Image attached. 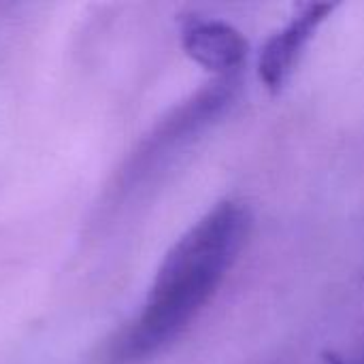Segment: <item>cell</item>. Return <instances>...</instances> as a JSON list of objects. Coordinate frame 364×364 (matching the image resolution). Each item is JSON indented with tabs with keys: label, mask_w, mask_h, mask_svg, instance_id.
I'll use <instances>...</instances> for the list:
<instances>
[{
	"label": "cell",
	"mask_w": 364,
	"mask_h": 364,
	"mask_svg": "<svg viewBox=\"0 0 364 364\" xmlns=\"http://www.w3.org/2000/svg\"><path fill=\"white\" fill-rule=\"evenodd\" d=\"M250 230V213L228 200L200 218L166 254L139 316L113 341V363L145 360L173 343L215 294Z\"/></svg>",
	"instance_id": "6da1fadb"
},
{
	"label": "cell",
	"mask_w": 364,
	"mask_h": 364,
	"mask_svg": "<svg viewBox=\"0 0 364 364\" xmlns=\"http://www.w3.org/2000/svg\"><path fill=\"white\" fill-rule=\"evenodd\" d=\"M360 364H364V360H363V363H360Z\"/></svg>",
	"instance_id": "277c9868"
},
{
	"label": "cell",
	"mask_w": 364,
	"mask_h": 364,
	"mask_svg": "<svg viewBox=\"0 0 364 364\" xmlns=\"http://www.w3.org/2000/svg\"><path fill=\"white\" fill-rule=\"evenodd\" d=\"M181 45L194 62L215 73L239 68L247 55V43L241 32L218 19H186L181 26Z\"/></svg>",
	"instance_id": "7a4b0ae2"
},
{
	"label": "cell",
	"mask_w": 364,
	"mask_h": 364,
	"mask_svg": "<svg viewBox=\"0 0 364 364\" xmlns=\"http://www.w3.org/2000/svg\"><path fill=\"white\" fill-rule=\"evenodd\" d=\"M331 11L333 4H311L267 43L258 62V73L267 87L277 90L284 85L299 62L301 51Z\"/></svg>",
	"instance_id": "3957f363"
}]
</instances>
